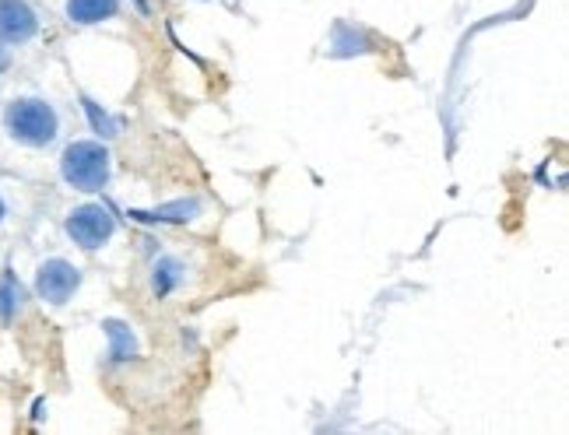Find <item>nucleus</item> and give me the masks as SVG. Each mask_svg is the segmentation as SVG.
I'll list each match as a JSON object with an SVG mask.
<instances>
[{
	"label": "nucleus",
	"instance_id": "f257e3e1",
	"mask_svg": "<svg viewBox=\"0 0 569 435\" xmlns=\"http://www.w3.org/2000/svg\"><path fill=\"white\" fill-rule=\"evenodd\" d=\"M64 179L74 190H102L109 179V151L95 141H78L64 151Z\"/></svg>",
	"mask_w": 569,
	"mask_h": 435
},
{
	"label": "nucleus",
	"instance_id": "9b49d317",
	"mask_svg": "<svg viewBox=\"0 0 569 435\" xmlns=\"http://www.w3.org/2000/svg\"><path fill=\"white\" fill-rule=\"evenodd\" d=\"M85 109H88V116H92V123H95V130H99V134H106V137H113V134H116V123L109 120V116L102 113V109L95 106L92 99H85Z\"/></svg>",
	"mask_w": 569,
	"mask_h": 435
},
{
	"label": "nucleus",
	"instance_id": "6e6552de",
	"mask_svg": "<svg viewBox=\"0 0 569 435\" xmlns=\"http://www.w3.org/2000/svg\"><path fill=\"white\" fill-rule=\"evenodd\" d=\"M197 211V200H180V204L173 207H162V211H134L137 218H159V222H187V218H194Z\"/></svg>",
	"mask_w": 569,
	"mask_h": 435
},
{
	"label": "nucleus",
	"instance_id": "ddd939ff",
	"mask_svg": "<svg viewBox=\"0 0 569 435\" xmlns=\"http://www.w3.org/2000/svg\"><path fill=\"white\" fill-rule=\"evenodd\" d=\"M0 218H4V204H0Z\"/></svg>",
	"mask_w": 569,
	"mask_h": 435
},
{
	"label": "nucleus",
	"instance_id": "f03ea898",
	"mask_svg": "<svg viewBox=\"0 0 569 435\" xmlns=\"http://www.w3.org/2000/svg\"><path fill=\"white\" fill-rule=\"evenodd\" d=\"M8 127L18 141L25 144H50L57 137V113H53L46 102L36 99H22L8 109Z\"/></svg>",
	"mask_w": 569,
	"mask_h": 435
},
{
	"label": "nucleus",
	"instance_id": "f8f14e48",
	"mask_svg": "<svg viewBox=\"0 0 569 435\" xmlns=\"http://www.w3.org/2000/svg\"><path fill=\"white\" fill-rule=\"evenodd\" d=\"M4 67H8V50L0 46V71H4Z\"/></svg>",
	"mask_w": 569,
	"mask_h": 435
},
{
	"label": "nucleus",
	"instance_id": "9d476101",
	"mask_svg": "<svg viewBox=\"0 0 569 435\" xmlns=\"http://www.w3.org/2000/svg\"><path fill=\"white\" fill-rule=\"evenodd\" d=\"M180 278H183L180 264H176V260H162V264L155 267V295H166Z\"/></svg>",
	"mask_w": 569,
	"mask_h": 435
},
{
	"label": "nucleus",
	"instance_id": "1a4fd4ad",
	"mask_svg": "<svg viewBox=\"0 0 569 435\" xmlns=\"http://www.w3.org/2000/svg\"><path fill=\"white\" fill-rule=\"evenodd\" d=\"M18 299H22V288H18V281L11 278V274H8V278H0V320H4V323L15 316Z\"/></svg>",
	"mask_w": 569,
	"mask_h": 435
},
{
	"label": "nucleus",
	"instance_id": "423d86ee",
	"mask_svg": "<svg viewBox=\"0 0 569 435\" xmlns=\"http://www.w3.org/2000/svg\"><path fill=\"white\" fill-rule=\"evenodd\" d=\"M116 8H120V0H71V4H67V15L81 25H92V22H102V18H113Z\"/></svg>",
	"mask_w": 569,
	"mask_h": 435
},
{
	"label": "nucleus",
	"instance_id": "0eeeda50",
	"mask_svg": "<svg viewBox=\"0 0 569 435\" xmlns=\"http://www.w3.org/2000/svg\"><path fill=\"white\" fill-rule=\"evenodd\" d=\"M106 334H109V355H113L116 362H127V358L137 355V341H134V334H130L127 323L106 320Z\"/></svg>",
	"mask_w": 569,
	"mask_h": 435
},
{
	"label": "nucleus",
	"instance_id": "39448f33",
	"mask_svg": "<svg viewBox=\"0 0 569 435\" xmlns=\"http://www.w3.org/2000/svg\"><path fill=\"white\" fill-rule=\"evenodd\" d=\"M36 36V15L25 0H0V39L25 43Z\"/></svg>",
	"mask_w": 569,
	"mask_h": 435
},
{
	"label": "nucleus",
	"instance_id": "20e7f679",
	"mask_svg": "<svg viewBox=\"0 0 569 435\" xmlns=\"http://www.w3.org/2000/svg\"><path fill=\"white\" fill-rule=\"evenodd\" d=\"M81 285V274L78 267H71L67 260H46L39 267V278H36V288L46 302H67L74 295V288Z\"/></svg>",
	"mask_w": 569,
	"mask_h": 435
},
{
	"label": "nucleus",
	"instance_id": "7ed1b4c3",
	"mask_svg": "<svg viewBox=\"0 0 569 435\" xmlns=\"http://www.w3.org/2000/svg\"><path fill=\"white\" fill-rule=\"evenodd\" d=\"M113 229H116L113 214L99 204L78 207V211H71V218H67V236L78 246H85V250H99V246L113 236Z\"/></svg>",
	"mask_w": 569,
	"mask_h": 435
}]
</instances>
